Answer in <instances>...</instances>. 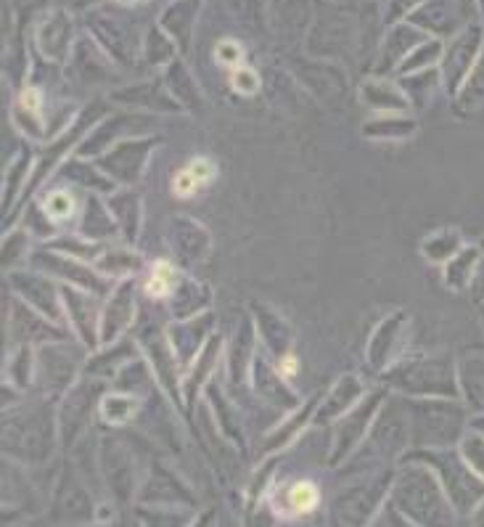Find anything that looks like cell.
Instances as JSON below:
<instances>
[{
  "label": "cell",
  "mask_w": 484,
  "mask_h": 527,
  "mask_svg": "<svg viewBox=\"0 0 484 527\" xmlns=\"http://www.w3.org/2000/svg\"><path fill=\"white\" fill-rule=\"evenodd\" d=\"M389 501L416 525L447 522L445 498L432 475V467H410L397 475L395 485L389 490Z\"/></svg>",
  "instance_id": "6da1fadb"
},
{
  "label": "cell",
  "mask_w": 484,
  "mask_h": 527,
  "mask_svg": "<svg viewBox=\"0 0 484 527\" xmlns=\"http://www.w3.org/2000/svg\"><path fill=\"white\" fill-rule=\"evenodd\" d=\"M387 384L408 395H455V377L450 363L440 358H421V361H403L387 369Z\"/></svg>",
  "instance_id": "7a4b0ae2"
},
{
  "label": "cell",
  "mask_w": 484,
  "mask_h": 527,
  "mask_svg": "<svg viewBox=\"0 0 484 527\" xmlns=\"http://www.w3.org/2000/svg\"><path fill=\"white\" fill-rule=\"evenodd\" d=\"M410 414V443L418 448H445L455 440L461 427L440 424L445 419H461V411L447 400H413L408 406Z\"/></svg>",
  "instance_id": "3957f363"
},
{
  "label": "cell",
  "mask_w": 484,
  "mask_h": 527,
  "mask_svg": "<svg viewBox=\"0 0 484 527\" xmlns=\"http://www.w3.org/2000/svg\"><path fill=\"white\" fill-rule=\"evenodd\" d=\"M413 459H424L432 469H440V477L445 482V490L450 501L458 506V512H469L477 506L479 498L484 496V482L463 459L453 453H418Z\"/></svg>",
  "instance_id": "277c9868"
},
{
  "label": "cell",
  "mask_w": 484,
  "mask_h": 527,
  "mask_svg": "<svg viewBox=\"0 0 484 527\" xmlns=\"http://www.w3.org/2000/svg\"><path fill=\"white\" fill-rule=\"evenodd\" d=\"M30 263L35 271L48 273L53 279L67 281L72 287L88 289V292H96V294L109 292V279H106L104 273H98L96 268L85 263V260L67 255V252H59V249H43V252H35Z\"/></svg>",
  "instance_id": "5b68a950"
},
{
  "label": "cell",
  "mask_w": 484,
  "mask_h": 527,
  "mask_svg": "<svg viewBox=\"0 0 484 527\" xmlns=\"http://www.w3.org/2000/svg\"><path fill=\"white\" fill-rule=\"evenodd\" d=\"M484 32L479 24H466L453 38L450 46L442 53V80H445L447 93H461L463 83L469 80L471 69L477 64L479 51H482Z\"/></svg>",
  "instance_id": "8992f818"
},
{
  "label": "cell",
  "mask_w": 484,
  "mask_h": 527,
  "mask_svg": "<svg viewBox=\"0 0 484 527\" xmlns=\"http://www.w3.org/2000/svg\"><path fill=\"white\" fill-rule=\"evenodd\" d=\"M157 138H130L122 144L112 146V151H106L101 157H96L98 170H104L114 183L122 186H133L141 181L146 162L151 157V149L157 146Z\"/></svg>",
  "instance_id": "52a82bcc"
},
{
  "label": "cell",
  "mask_w": 484,
  "mask_h": 527,
  "mask_svg": "<svg viewBox=\"0 0 484 527\" xmlns=\"http://www.w3.org/2000/svg\"><path fill=\"white\" fill-rule=\"evenodd\" d=\"M8 281H11V289H14L35 313L45 316L48 321H53V324H61V321H64V316H67L64 297H61V289H56V284H53L48 273H45V276L43 273H11Z\"/></svg>",
  "instance_id": "ba28073f"
},
{
  "label": "cell",
  "mask_w": 484,
  "mask_h": 527,
  "mask_svg": "<svg viewBox=\"0 0 484 527\" xmlns=\"http://www.w3.org/2000/svg\"><path fill=\"white\" fill-rule=\"evenodd\" d=\"M384 395L381 392H373L371 398L360 400L358 406L350 408L347 414L339 419V427H336V437H334V451H331V464H339L350 456L358 443L368 435L371 430V424L376 422V414H379L381 408H384Z\"/></svg>",
  "instance_id": "9c48e42d"
},
{
  "label": "cell",
  "mask_w": 484,
  "mask_h": 527,
  "mask_svg": "<svg viewBox=\"0 0 484 527\" xmlns=\"http://www.w3.org/2000/svg\"><path fill=\"white\" fill-rule=\"evenodd\" d=\"M61 297H64L69 326H72V332L80 337L82 345H101V310H98V297H101V294L72 287V284H64V287H61Z\"/></svg>",
  "instance_id": "30bf717a"
},
{
  "label": "cell",
  "mask_w": 484,
  "mask_h": 527,
  "mask_svg": "<svg viewBox=\"0 0 484 527\" xmlns=\"http://www.w3.org/2000/svg\"><path fill=\"white\" fill-rule=\"evenodd\" d=\"M135 292H138V284L135 279H122L114 292L109 294V300L101 308V345L109 347L114 342H120L122 334L130 329V324L135 321V313H138V302H135Z\"/></svg>",
  "instance_id": "8fae6325"
},
{
  "label": "cell",
  "mask_w": 484,
  "mask_h": 527,
  "mask_svg": "<svg viewBox=\"0 0 484 527\" xmlns=\"http://www.w3.org/2000/svg\"><path fill=\"white\" fill-rule=\"evenodd\" d=\"M212 329H215V318L207 310L199 316L183 318V321L167 329V339H170L172 353L178 355L180 366H191L196 361V355L202 353L204 345L212 337Z\"/></svg>",
  "instance_id": "7c38bea8"
},
{
  "label": "cell",
  "mask_w": 484,
  "mask_h": 527,
  "mask_svg": "<svg viewBox=\"0 0 484 527\" xmlns=\"http://www.w3.org/2000/svg\"><path fill=\"white\" fill-rule=\"evenodd\" d=\"M141 347L146 350L151 361V369L157 374L159 384L170 392L172 400H180L183 395V384H180V361L178 355L172 353V345L167 337H141Z\"/></svg>",
  "instance_id": "4fadbf2b"
},
{
  "label": "cell",
  "mask_w": 484,
  "mask_h": 527,
  "mask_svg": "<svg viewBox=\"0 0 484 527\" xmlns=\"http://www.w3.org/2000/svg\"><path fill=\"white\" fill-rule=\"evenodd\" d=\"M463 16H466V8H461L453 0H424L408 16V22L413 27H418V30L434 32V35H447V32H453L461 24Z\"/></svg>",
  "instance_id": "5bb4252c"
},
{
  "label": "cell",
  "mask_w": 484,
  "mask_h": 527,
  "mask_svg": "<svg viewBox=\"0 0 484 527\" xmlns=\"http://www.w3.org/2000/svg\"><path fill=\"white\" fill-rule=\"evenodd\" d=\"M93 390H96V384L93 387L90 384H80V387L69 390L67 400H64V406L59 411V430L64 443H72L88 427V419L93 416V408H96V400L90 398Z\"/></svg>",
  "instance_id": "9a60e30c"
},
{
  "label": "cell",
  "mask_w": 484,
  "mask_h": 527,
  "mask_svg": "<svg viewBox=\"0 0 484 527\" xmlns=\"http://www.w3.org/2000/svg\"><path fill=\"white\" fill-rule=\"evenodd\" d=\"M365 395V384L360 382V377L350 374V377H342L336 382V387L328 392L326 403H318V411H315V422L326 424L334 422V419H342L350 408H355L363 400Z\"/></svg>",
  "instance_id": "2e32d148"
},
{
  "label": "cell",
  "mask_w": 484,
  "mask_h": 527,
  "mask_svg": "<svg viewBox=\"0 0 484 527\" xmlns=\"http://www.w3.org/2000/svg\"><path fill=\"white\" fill-rule=\"evenodd\" d=\"M172 249L178 252L180 263H199L209 252V234L207 228L188 218L172 220L170 228Z\"/></svg>",
  "instance_id": "e0dca14e"
},
{
  "label": "cell",
  "mask_w": 484,
  "mask_h": 527,
  "mask_svg": "<svg viewBox=\"0 0 484 527\" xmlns=\"http://www.w3.org/2000/svg\"><path fill=\"white\" fill-rule=\"evenodd\" d=\"M405 316L403 313H395V316H387L376 326L373 337L368 339V347H365V355H368V363L371 369L376 371H387L389 363H392V350L397 345V337L403 332Z\"/></svg>",
  "instance_id": "ac0fdd59"
},
{
  "label": "cell",
  "mask_w": 484,
  "mask_h": 527,
  "mask_svg": "<svg viewBox=\"0 0 484 527\" xmlns=\"http://www.w3.org/2000/svg\"><path fill=\"white\" fill-rule=\"evenodd\" d=\"M252 371H254V390L260 392L268 403L286 408H291L297 403V395L291 392V387L286 384V377L278 371V366H270L268 361L254 358Z\"/></svg>",
  "instance_id": "d6986e66"
},
{
  "label": "cell",
  "mask_w": 484,
  "mask_h": 527,
  "mask_svg": "<svg viewBox=\"0 0 484 527\" xmlns=\"http://www.w3.org/2000/svg\"><path fill=\"white\" fill-rule=\"evenodd\" d=\"M14 125L22 130L24 136L35 138V141H45V120H43V91L30 85L24 88L19 101L14 106Z\"/></svg>",
  "instance_id": "ffe728a7"
},
{
  "label": "cell",
  "mask_w": 484,
  "mask_h": 527,
  "mask_svg": "<svg viewBox=\"0 0 484 527\" xmlns=\"http://www.w3.org/2000/svg\"><path fill=\"white\" fill-rule=\"evenodd\" d=\"M38 43L48 59H67L69 48H72V22H69L67 11H56V14H51L40 24Z\"/></svg>",
  "instance_id": "44dd1931"
},
{
  "label": "cell",
  "mask_w": 484,
  "mask_h": 527,
  "mask_svg": "<svg viewBox=\"0 0 484 527\" xmlns=\"http://www.w3.org/2000/svg\"><path fill=\"white\" fill-rule=\"evenodd\" d=\"M360 98L363 104H368L373 112H405L410 106L408 93L403 91V85L392 83V80H368V83L360 88Z\"/></svg>",
  "instance_id": "7402d4cb"
},
{
  "label": "cell",
  "mask_w": 484,
  "mask_h": 527,
  "mask_svg": "<svg viewBox=\"0 0 484 527\" xmlns=\"http://www.w3.org/2000/svg\"><path fill=\"white\" fill-rule=\"evenodd\" d=\"M120 226H117V220H114L112 210H109V204L101 202L98 196H88V202H85V212H82L80 226H77V234L85 236L90 241H104L117 236Z\"/></svg>",
  "instance_id": "603a6c76"
},
{
  "label": "cell",
  "mask_w": 484,
  "mask_h": 527,
  "mask_svg": "<svg viewBox=\"0 0 484 527\" xmlns=\"http://www.w3.org/2000/svg\"><path fill=\"white\" fill-rule=\"evenodd\" d=\"M254 313H257V326H260V334L262 339H265V347H268V353L273 355V358H283L286 353H291V332L289 326L283 324V318L276 316L273 310L265 308V305H257L254 302L252 305Z\"/></svg>",
  "instance_id": "cb8c5ba5"
},
{
  "label": "cell",
  "mask_w": 484,
  "mask_h": 527,
  "mask_svg": "<svg viewBox=\"0 0 484 527\" xmlns=\"http://www.w3.org/2000/svg\"><path fill=\"white\" fill-rule=\"evenodd\" d=\"M321 506V490L310 480H294L286 485L281 498V506H276V512L286 514V517H302V514H313Z\"/></svg>",
  "instance_id": "d4e9b609"
},
{
  "label": "cell",
  "mask_w": 484,
  "mask_h": 527,
  "mask_svg": "<svg viewBox=\"0 0 484 527\" xmlns=\"http://www.w3.org/2000/svg\"><path fill=\"white\" fill-rule=\"evenodd\" d=\"M421 43H424V30H418L410 22L395 24V30L389 32L384 53H381V69H397L405 56Z\"/></svg>",
  "instance_id": "484cf974"
},
{
  "label": "cell",
  "mask_w": 484,
  "mask_h": 527,
  "mask_svg": "<svg viewBox=\"0 0 484 527\" xmlns=\"http://www.w3.org/2000/svg\"><path fill=\"white\" fill-rule=\"evenodd\" d=\"M217 175V165L209 157H194L188 162L178 175H175V181H172V194L178 196V199H188V196H194L196 191L209 186V183L215 181Z\"/></svg>",
  "instance_id": "4316f807"
},
{
  "label": "cell",
  "mask_w": 484,
  "mask_h": 527,
  "mask_svg": "<svg viewBox=\"0 0 484 527\" xmlns=\"http://www.w3.org/2000/svg\"><path fill=\"white\" fill-rule=\"evenodd\" d=\"M170 302H172V316L178 318V321L199 316V313H204V310L209 308V289L204 287V284H199V281L183 276L178 289L172 292Z\"/></svg>",
  "instance_id": "83f0119b"
},
{
  "label": "cell",
  "mask_w": 484,
  "mask_h": 527,
  "mask_svg": "<svg viewBox=\"0 0 484 527\" xmlns=\"http://www.w3.org/2000/svg\"><path fill=\"white\" fill-rule=\"evenodd\" d=\"M220 350H223V339L212 334L207 345H204L202 353L196 355V361L188 366V369H191V374H188L186 382H183V395H186L188 406H194L196 392H199V387L207 382V377L212 374V369H215Z\"/></svg>",
  "instance_id": "f1b7e54d"
},
{
  "label": "cell",
  "mask_w": 484,
  "mask_h": 527,
  "mask_svg": "<svg viewBox=\"0 0 484 527\" xmlns=\"http://www.w3.org/2000/svg\"><path fill=\"white\" fill-rule=\"evenodd\" d=\"M109 210H112L117 226L125 234L127 241L138 239V228H141V196L135 191H114L109 196Z\"/></svg>",
  "instance_id": "f546056e"
},
{
  "label": "cell",
  "mask_w": 484,
  "mask_h": 527,
  "mask_svg": "<svg viewBox=\"0 0 484 527\" xmlns=\"http://www.w3.org/2000/svg\"><path fill=\"white\" fill-rule=\"evenodd\" d=\"M141 255L130 249H101V255L93 260V268L104 273L106 279H130L141 271Z\"/></svg>",
  "instance_id": "4dcf8cb0"
},
{
  "label": "cell",
  "mask_w": 484,
  "mask_h": 527,
  "mask_svg": "<svg viewBox=\"0 0 484 527\" xmlns=\"http://www.w3.org/2000/svg\"><path fill=\"white\" fill-rule=\"evenodd\" d=\"M183 273L178 271V265L170 263V260H157L151 265V273L146 276V284H143V292L149 294L151 300H170L172 292L178 289Z\"/></svg>",
  "instance_id": "1f68e13d"
},
{
  "label": "cell",
  "mask_w": 484,
  "mask_h": 527,
  "mask_svg": "<svg viewBox=\"0 0 484 527\" xmlns=\"http://www.w3.org/2000/svg\"><path fill=\"white\" fill-rule=\"evenodd\" d=\"M164 80H167V88H170L172 98H175L183 109H196V104L202 106L199 88H196L191 75H188L186 67H183V61H170V69H167Z\"/></svg>",
  "instance_id": "d6a6232c"
},
{
  "label": "cell",
  "mask_w": 484,
  "mask_h": 527,
  "mask_svg": "<svg viewBox=\"0 0 484 527\" xmlns=\"http://www.w3.org/2000/svg\"><path fill=\"white\" fill-rule=\"evenodd\" d=\"M416 133V122L408 117H376V120L365 122L363 136L371 141H405Z\"/></svg>",
  "instance_id": "836d02e7"
},
{
  "label": "cell",
  "mask_w": 484,
  "mask_h": 527,
  "mask_svg": "<svg viewBox=\"0 0 484 527\" xmlns=\"http://www.w3.org/2000/svg\"><path fill=\"white\" fill-rule=\"evenodd\" d=\"M135 411H138L135 392L117 390L98 400V414H101L106 424H127L135 416Z\"/></svg>",
  "instance_id": "e575fe53"
},
{
  "label": "cell",
  "mask_w": 484,
  "mask_h": 527,
  "mask_svg": "<svg viewBox=\"0 0 484 527\" xmlns=\"http://www.w3.org/2000/svg\"><path fill=\"white\" fill-rule=\"evenodd\" d=\"M30 173H32V154L30 151H19V157L14 159V165L8 167L6 183H3V210L8 212V207L16 202V196L27 191L30 186Z\"/></svg>",
  "instance_id": "d590c367"
},
{
  "label": "cell",
  "mask_w": 484,
  "mask_h": 527,
  "mask_svg": "<svg viewBox=\"0 0 484 527\" xmlns=\"http://www.w3.org/2000/svg\"><path fill=\"white\" fill-rule=\"evenodd\" d=\"M479 252L477 249H461L458 255L450 257L445 263V284L450 289H463L466 284L474 281V271H477Z\"/></svg>",
  "instance_id": "8d00e7d4"
},
{
  "label": "cell",
  "mask_w": 484,
  "mask_h": 527,
  "mask_svg": "<svg viewBox=\"0 0 484 527\" xmlns=\"http://www.w3.org/2000/svg\"><path fill=\"white\" fill-rule=\"evenodd\" d=\"M442 53H445V46H442L440 40H424L421 46H416L405 56L403 64L397 67V72L405 77L424 72V69H432L434 64H440L442 61Z\"/></svg>",
  "instance_id": "74e56055"
},
{
  "label": "cell",
  "mask_w": 484,
  "mask_h": 527,
  "mask_svg": "<svg viewBox=\"0 0 484 527\" xmlns=\"http://www.w3.org/2000/svg\"><path fill=\"white\" fill-rule=\"evenodd\" d=\"M252 350H254L252 324H249V321H244V326H241L239 334H236V342H233L231 361H228V366H231L233 382H241V379L246 377V371H249V366L254 363Z\"/></svg>",
  "instance_id": "f35d334b"
},
{
  "label": "cell",
  "mask_w": 484,
  "mask_h": 527,
  "mask_svg": "<svg viewBox=\"0 0 484 527\" xmlns=\"http://www.w3.org/2000/svg\"><path fill=\"white\" fill-rule=\"evenodd\" d=\"M64 170H67L64 175H67L69 181L77 183V186H85V189H90V191L109 194V191L117 189V183H114L112 178L104 173V170H96L93 165H85V162H80V159H77V162H69Z\"/></svg>",
  "instance_id": "ab89813d"
},
{
  "label": "cell",
  "mask_w": 484,
  "mask_h": 527,
  "mask_svg": "<svg viewBox=\"0 0 484 527\" xmlns=\"http://www.w3.org/2000/svg\"><path fill=\"white\" fill-rule=\"evenodd\" d=\"M421 252L429 263H447L450 257L461 252V236L458 231H437L421 241Z\"/></svg>",
  "instance_id": "60d3db41"
},
{
  "label": "cell",
  "mask_w": 484,
  "mask_h": 527,
  "mask_svg": "<svg viewBox=\"0 0 484 527\" xmlns=\"http://www.w3.org/2000/svg\"><path fill=\"white\" fill-rule=\"evenodd\" d=\"M315 411H318V398H313L310 403H307V408H299L297 414L291 416L289 422L283 424V427H278L276 432H270L268 437V445H265V451H276V448H281V445H286L289 440H294V435H297L302 427L307 424V419L310 416H315Z\"/></svg>",
  "instance_id": "b9f144b4"
},
{
  "label": "cell",
  "mask_w": 484,
  "mask_h": 527,
  "mask_svg": "<svg viewBox=\"0 0 484 527\" xmlns=\"http://www.w3.org/2000/svg\"><path fill=\"white\" fill-rule=\"evenodd\" d=\"M32 366H35V350L30 345L16 347L6 369L11 384L19 387V390H27L32 384Z\"/></svg>",
  "instance_id": "7bdbcfd3"
},
{
  "label": "cell",
  "mask_w": 484,
  "mask_h": 527,
  "mask_svg": "<svg viewBox=\"0 0 484 527\" xmlns=\"http://www.w3.org/2000/svg\"><path fill=\"white\" fill-rule=\"evenodd\" d=\"M40 207H43L45 215H48L53 223H64V220L75 218V196L64 189L48 191Z\"/></svg>",
  "instance_id": "ee69618b"
},
{
  "label": "cell",
  "mask_w": 484,
  "mask_h": 527,
  "mask_svg": "<svg viewBox=\"0 0 484 527\" xmlns=\"http://www.w3.org/2000/svg\"><path fill=\"white\" fill-rule=\"evenodd\" d=\"M477 101V104H484V51L479 53L477 64L471 69L469 80L463 83L461 88V104L471 106Z\"/></svg>",
  "instance_id": "f6af8a7d"
},
{
  "label": "cell",
  "mask_w": 484,
  "mask_h": 527,
  "mask_svg": "<svg viewBox=\"0 0 484 527\" xmlns=\"http://www.w3.org/2000/svg\"><path fill=\"white\" fill-rule=\"evenodd\" d=\"M463 461L469 464L474 472L484 480V437L482 435H466L461 443Z\"/></svg>",
  "instance_id": "bcb514c9"
},
{
  "label": "cell",
  "mask_w": 484,
  "mask_h": 527,
  "mask_svg": "<svg viewBox=\"0 0 484 527\" xmlns=\"http://www.w3.org/2000/svg\"><path fill=\"white\" fill-rule=\"evenodd\" d=\"M231 85L233 91L241 93V96H254V93L260 91V75L254 72L252 67H246V64H241V67L231 69Z\"/></svg>",
  "instance_id": "7dc6e473"
},
{
  "label": "cell",
  "mask_w": 484,
  "mask_h": 527,
  "mask_svg": "<svg viewBox=\"0 0 484 527\" xmlns=\"http://www.w3.org/2000/svg\"><path fill=\"white\" fill-rule=\"evenodd\" d=\"M215 59L217 64H223V67L236 69L244 64V48H241L236 40H220L215 48Z\"/></svg>",
  "instance_id": "c3c4849f"
},
{
  "label": "cell",
  "mask_w": 484,
  "mask_h": 527,
  "mask_svg": "<svg viewBox=\"0 0 484 527\" xmlns=\"http://www.w3.org/2000/svg\"><path fill=\"white\" fill-rule=\"evenodd\" d=\"M3 255H6V263H14L19 257L30 255V244H27V236L22 231H11L3 241Z\"/></svg>",
  "instance_id": "681fc988"
},
{
  "label": "cell",
  "mask_w": 484,
  "mask_h": 527,
  "mask_svg": "<svg viewBox=\"0 0 484 527\" xmlns=\"http://www.w3.org/2000/svg\"><path fill=\"white\" fill-rule=\"evenodd\" d=\"M424 0H389L387 3V24H400V19H408Z\"/></svg>",
  "instance_id": "f907efd6"
},
{
  "label": "cell",
  "mask_w": 484,
  "mask_h": 527,
  "mask_svg": "<svg viewBox=\"0 0 484 527\" xmlns=\"http://www.w3.org/2000/svg\"><path fill=\"white\" fill-rule=\"evenodd\" d=\"M276 366H278V371H281V374H283V377H286V379H294V377H297V371H299L297 355L286 353V355H283V358H278Z\"/></svg>",
  "instance_id": "816d5d0a"
},
{
  "label": "cell",
  "mask_w": 484,
  "mask_h": 527,
  "mask_svg": "<svg viewBox=\"0 0 484 527\" xmlns=\"http://www.w3.org/2000/svg\"><path fill=\"white\" fill-rule=\"evenodd\" d=\"M477 6H479V11H482V14H484V0H477Z\"/></svg>",
  "instance_id": "f5cc1de1"
},
{
  "label": "cell",
  "mask_w": 484,
  "mask_h": 527,
  "mask_svg": "<svg viewBox=\"0 0 484 527\" xmlns=\"http://www.w3.org/2000/svg\"><path fill=\"white\" fill-rule=\"evenodd\" d=\"M120 3H133V0H120Z\"/></svg>",
  "instance_id": "db71d44e"
},
{
  "label": "cell",
  "mask_w": 484,
  "mask_h": 527,
  "mask_svg": "<svg viewBox=\"0 0 484 527\" xmlns=\"http://www.w3.org/2000/svg\"><path fill=\"white\" fill-rule=\"evenodd\" d=\"M482 247H484V241H482Z\"/></svg>",
  "instance_id": "11a10c76"
}]
</instances>
